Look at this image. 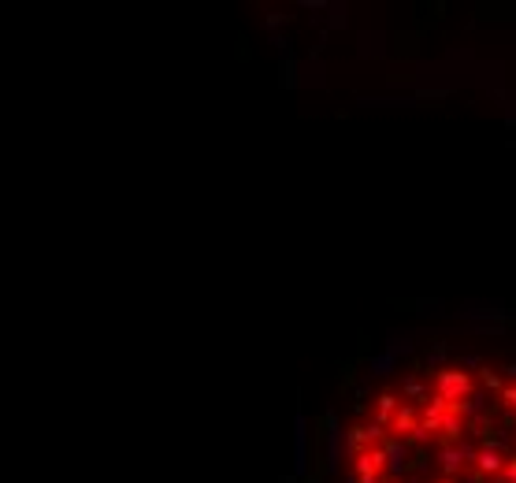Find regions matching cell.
Masks as SVG:
<instances>
[{
	"label": "cell",
	"mask_w": 516,
	"mask_h": 483,
	"mask_svg": "<svg viewBox=\"0 0 516 483\" xmlns=\"http://www.w3.org/2000/svg\"><path fill=\"white\" fill-rule=\"evenodd\" d=\"M472 390H475V379H472V372H464L457 364V368H438L435 372V394H442L449 405H464L468 398H472Z\"/></svg>",
	"instance_id": "obj_1"
},
{
	"label": "cell",
	"mask_w": 516,
	"mask_h": 483,
	"mask_svg": "<svg viewBox=\"0 0 516 483\" xmlns=\"http://www.w3.org/2000/svg\"><path fill=\"white\" fill-rule=\"evenodd\" d=\"M386 469H390L386 450L383 446H372V450H364V453L353 458V483H379Z\"/></svg>",
	"instance_id": "obj_2"
},
{
	"label": "cell",
	"mask_w": 516,
	"mask_h": 483,
	"mask_svg": "<svg viewBox=\"0 0 516 483\" xmlns=\"http://www.w3.org/2000/svg\"><path fill=\"white\" fill-rule=\"evenodd\" d=\"M475 453H479V446H468V442H453V446H446V450L438 453V469H442V476H457V480H460V472L475 469Z\"/></svg>",
	"instance_id": "obj_3"
},
{
	"label": "cell",
	"mask_w": 516,
	"mask_h": 483,
	"mask_svg": "<svg viewBox=\"0 0 516 483\" xmlns=\"http://www.w3.org/2000/svg\"><path fill=\"white\" fill-rule=\"evenodd\" d=\"M505 464L509 461L502 458V450H497L494 442H483L479 446V453H475V469L472 472H475V480H491V476H502Z\"/></svg>",
	"instance_id": "obj_4"
},
{
	"label": "cell",
	"mask_w": 516,
	"mask_h": 483,
	"mask_svg": "<svg viewBox=\"0 0 516 483\" xmlns=\"http://www.w3.org/2000/svg\"><path fill=\"white\" fill-rule=\"evenodd\" d=\"M386 442V435H383V424H353L349 427V450H353V458L357 453H364V450H372V446H383Z\"/></svg>",
	"instance_id": "obj_5"
},
{
	"label": "cell",
	"mask_w": 516,
	"mask_h": 483,
	"mask_svg": "<svg viewBox=\"0 0 516 483\" xmlns=\"http://www.w3.org/2000/svg\"><path fill=\"white\" fill-rule=\"evenodd\" d=\"M390 431H394V439H416V431H420V409L401 405L398 416L390 420Z\"/></svg>",
	"instance_id": "obj_6"
},
{
	"label": "cell",
	"mask_w": 516,
	"mask_h": 483,
	"mask_svg": "<svg viewBox=\"0 0 516 483\" xmlns=\"http://www.w3.org/2000/svg\"><path fill=\"white\" fill-rule=\"evenodd\" d=\"M398 409H401L398 394H390V390H386V394L375 398V416H372V420H375V424H383V427H390V420L398 416Z\"/></svg>",
	"instance_id": "obj_7"
},
{
	"label": "cell",
	"mask_w": 516,
	"mask_h": 483,
	"mask_svg": "<svg viewBox=\"0 0 516 483\" xmlns=\"http://www.w3.org/2000/svg\"><path fill=\"white\" fill-rule=\"evenodd\" d=\"M383 450H386V461H390V469H405V461H409V450H405L401 439H386Z\"/></svg>",
	"instance_id": "obj_8"
},
{
	"label": "cell",
	"mask_w": 516,
	"mask_h": 483,
	"mask_svg": "<svg viewBox=\"0 0 516 483\" xmlns=\"http://www.w3.org/2000/svg\"><path fill=\"white\" fill-rule=\"evenodd\" d=\"M460 431H464V416H460L457 409H449L446 424H442V435H446V439H460Z\"/></svg>",
	"instance_id": "obj_9"
},
{
	"label": "cell",
	"mask_w": 516,
	"mask_h": 483,
	"mask_svg": "<svg viewBox=\"0 0 516 483\" xmlns=\"http://www.w3.org/2000/svg\"><path fill=\"white\" fill-rule=\"evenodd\" d=\"M497 398H502V405L509 409V413H513V420H516V383H505V387H502V394H497Z\"/></svg>",
	"instance_id": "obj_10"
},
{
	"label": "cell",
	"mask_w": 516,
	"mask_h": 483,
	"mask_svg": "<svg viewBox=\"0 0 516 483\" xmlns=\"http://www.w3.org/2000/svg\"><path fill=\"white\" fill-rule=\"evenodd\" d=\"M298 472H305V420H298Z\"/></svg>",
	"instance_id": "obj_11"
},
{
	"label": "cell",
	"mask_w": 516,
	"mask_h": 483,
	"mask_svg": "<svg viewBox=\"0 0 516 483\" xmlns=\"http://www.w3.org/2000/svg\"><path fill=\"white\" fill-rule=\"evenodd\" d=\"M390 364H394V357H390V353L375 357V361H372V376H386V372H390Z\"/></svg>",
	"instance_id": "obj_12"
},
{
	"label": "cell",
	"mask_w": 516,
	"mask_h": 483,
	"mask_svg": "<svg viewBox=\"0 0 516 483\" xmlns=\"http://www.w3.org/2000/svg\"><path fill=\"white\" fill-rule=\"evenodd\" d=\"M405 394H409V398H427V390H423V383L420 379H405Z\"/></svg>",
	"instance_id": "obj_13"
},
{
	"label": "cell",
	"mask_w": 516,
	"mask_h": 483,
	"mask_svg": "<svg viewBox=\"0 0 516 483\" xmlns=\"http://www.w3.org/2000/svg\"><path fill=\"white\" fill-rule=\"evenodd\" d=\"M409 350H412L409 339H394V342H390V357H394V353H409Z\"/></svg>",
	"instance_id": "obj_14"
},
{
	"label": "cell",
	"mask_w": 516,
	"mask_h": 483,
	"mask_svg": "<svg viewBox=\"0 0 516 483\" xmlns=\"http://www.w3.org/2000/svg\"><path fill=\"white\" fill-rule=\"evenodd\" d=\"M483 383H486V387H497V390H502V376H497V372H491V368H483Z\"/></svg>",
	"instance_id": "obj_15"
},
{
	"label": "cell",
	"mask_w": 516,
	"mask_h": 483,
	"mask_svg": "<svg viewBox=\"0 0 516 483\" xmlns=\"http://www.w3.org/2000/svg\"><path fill=\"white\" fill-rule=\"evenodd\" d=\"M502 483H516V458H509V464H505V472H502Z\"/></svg>",
	"instance_id": "obj_16"
},
{
	"label": "cell",
	"mask_w": 516,
	"mask_h": 483,
	"mask_svg": "<svg viewBox=\"0 0 516 483\" xmlns=\"http://www.w3.org/2000/svg\"><path fill=\"white\" fill-rule=\"evenodd\" d=\"M431 483H460L457 476H442V480H431Z\"/></svg>",
	"instance_id": "obj_17"
},
{
	"label": "cell",
	"mask_w": 516,
	"mask_h": 483,
	"mask_svg": "<svg viewBox=\"0 0 516 483\" xmlns=\"http://www.w3.org/2000/svg\"><path fill=\"white\" fill-rule=\"evenodd\" d=\"M394 483H398V480H394Z\"/></svg>",
	"instance_id": "obj_18"
}]
</instances>
